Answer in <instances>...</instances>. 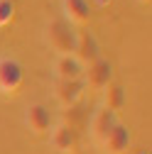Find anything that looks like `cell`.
<instances>
[{
	"mask_svg": "<svg viewBox=\"0 0 152 154\" xmlns=\"http://www.w3.org/2000/svg\"><path fill=\"white\" fill-rule=\"evenodd\" d=\"M84 91H86V86H84L81 79H76V81H56V86H54V95L64 108H74L81 100Z\"/></svg>",
	"mask_w": 152,
	"mask_h": 154,
	"instance_id": "obj_7",
	"label": "cell"
},
{
	"mask_svg": "<svg viewBox=\"0 0 152 154\" xmlns=\"http://www.w3.org/2000/svg\"><path fill=\"white\" fill-rule=\"evenodd\" d=\"M52 144L56 152H71L76 147V127H71L66 122L52 127Z\"/></svg>",
	"mask_w": 152,
	"mask_h": 154,
	"instance_id": "obj_10",
	"label": "cell"
},
{
	"mask_svg": "<svg viewBox=\"0 0 152 154\" xmlns=\"http://www.w3.org/2000/svg\"><path fill=\"white\" fill-rule=\"evenodd\" d=\"M15 20V3L12 0H0V27H5Z\"/></svg>",
	"mask_w": 152,
	"mask_h": 154,
	"instance_id": "obj_13",
	"label": "cell"
},
{
	"mask_svg": "<svg viewBox=\"0 0 152 154\" xmlns=\"http://www.w3.org/2000/svg\"><path fill=\"white\" fill-rule=\"evenodd\" d=\"M103 108L110 112H120L125 108V88L120 83H108L103 88Z\"/></svg>",
	"mask_w": 152,
	"mask_h": 154,
	"instance_id": "obj_12",
	"label": "cell"
},
{
	"mask_svg": "<svg viewBox=\"0 0 152 154\" xmlns=\"http://www.w3.org/2000/svg\"><path fill=\"white\" fill-rule=\"evenodd\" d=\"M54 71H56V79L59 81H76V79L84 76V64L74 54H62L54 61Z\"/></svg>",
	"mask_w": 152,
	"mask_h": 154,
	"instance_id": "obj_8",
	"label": "cell"
},
{
	"mask_svg": "<svg viewBox=\"0 0 152 154\" xmlns=\"http://www.w3.org/2000/svg\"><path fill=\"white\" fill-rule=\"evenodd\" d=\"M74 56H76V59H79L84 66H88L91 61L101 59V47H98V39L93 37V32H88V29L76 32V47H74Z\"/></svg>",
	"mask_w": 152,
	"mask_h": 154,
	"instance_id": "obj_4",
	"label": "cell"
},
{
	"mask_svg": "<svg viewBox=\"0 0 152 154\" xmlns=\"http://www.w3.org/2000/svg\"><path fill=\"white\" fill-rule=\"evenodd\" d=\"M25 83V71L22 64L12 59V56H3L0 59V93L3 95H17Z\"/></svg>",
	"mask_w": 152,
	"mask_h": 154,
	"instance_id": "obj_2",
	"label": "cell"
},
{
	"mask_svg": "<svg viewBox=\"0 0 152 154\" xmlns=\"http://www.w3.org/2000/svg\"><path fill=\"white\" fill-rule=\"evenodd\" d=\"M47 44L56 51V54H74L76 47V29L71 22L66 20H52L47 25Z\"/></svg>",
	"mask_w": 152,
	"mask_h": 154,
	"instance_id": "obj_1",
	"label": "cell"
},
{
	"mask_svg": "<svg viewBox=\"0 0 152 154\" xmlns=\"http://www.w3.org/2000/svg\"><path fill=\"white\" fill-rule=\"evenodd\" d=\"M81 81L86 86V91H103L108 83H113V64L108 59H96L88 66H84V76Z\"/></svg>",
	"mask_w": 152,
	"mask_h": 154,
	"instance_id": "obj_3",
	"label": "cell"
},
{
	"mask_svg": "<svg viewBox=\"0 0 152 154\" xmlns=\"http://www.w3.org/2000/svg\"><path fill=\"white\" fill-rule=\"evenodd\" d=\"M130 140H132V134H130L128 125L116 122V127L108 132V137L101 142V147L106 154H125L130 149Z\"/></svg>",
	"mask_w": 152,
	"mask_h": 154,
	"instance_id": "obj_5",
	"label": "cell"
},
{
	"mask_svg": "<svg viewBox=\"0 0 152 154\" xmlns=\"http://www.w3.org/2000/svg\"><path fill=\"white\" fill-rule=\"evenodd\" d=\"M66 22L71 25H86L91 20V5L88 0H64Z\"/></svg>",
	"mask_w": 152,
	"mask_h": 154,
	"instance_id": "obj_11",
	"label": "cell"
},
{
	"mask_svg": "<svg viewBox=\"0 0 152 154\" xmlns=\"http://www.w3.org/2000/svg\"><path fill=\"white\" fill-rule=\"evenodd\" d=\"M116 112H110V110H106V108H101V110H96V115L91 118V134H93V140H96L98 144L108 137V132L116 127Z\"/></svg>",
	"mask_w": 152,
	"mask_h": 154,
	"instance_id": "obj_9",
	"label": "cell"
},
{
	"mask_svg": "<svg viewBox=\"0 0 152 154\" xmlns=\"http://www.w3.org/2000/svg\"><path fill=\"white\" fill-rule=\"evenodd\" d=\"M140 3H142V5H147V3H150V0H140Z\"/></svg>",
	"mask_w": 152,
	"mask_h": 154,
	"instance_id": "obj_14",
	"label": "cell"
},
{
	"mask_svg": "<svg viewBox=\"0 0 152 154\" xmlns=\"http://www.w3.org/2000/svg\"><path fill=\"white\" fill-rule=\"evenodd\" d=\"M25 125L34 132V134H47L52 130V115L47 110V105L42 103H32L25 112Z\"/></svg>",
	"mask_w": 152,
	"mask_h": 154,
	"instance_id": "obj_6",
	"label": "cell"
}]
</instances>
